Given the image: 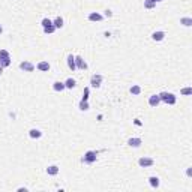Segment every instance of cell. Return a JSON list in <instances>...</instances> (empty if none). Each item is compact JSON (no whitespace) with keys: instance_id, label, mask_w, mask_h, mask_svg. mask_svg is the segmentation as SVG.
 <instances>
[{"instance_id":"obj_1","label":"cell","mask_w":192,"mask_h":192,"mask_svg":"<svg viewBox=\"0 0 192 192\" xmlns=\"http://www.w3.org/2000/svg\"><path fill=\"white\" fill-rule=\"evenodd\" d=\"M159 98H161V101H162V102L168 104V105H174L176 101H177L176 96H174L173 93H168V92H164V93H161Z\"/></svg>"},{"instance_id":"obj_2","label":"cell","mask_w":192,"mask_h":192,"mask_svg":"<svg viewBox=\"0 0 192 192\" xmlns=\"http://www.w3.org/2000/svg\"><path fill=\"white\" fill-rule=\"evenodd\" d=\"M96 158H98V153H96V152H93V150H89L87 153L84 155V158H83V162H86V164H93V162H96Z\"/></svg>"},{"instance_id":"obj_3","label":"cell","mask_w":192,"mask_h":192,"mask_svg":"<svg viewBox=\"0 0 192 192\" xmlns=\"http://www.w3.org/2000/svg\"><path fill=\"white\" fill-rule=\"evenodd\" d=\"M101 83H102V75H92V78H90L92 87H95V89L101 87Z\"/></svg>"},{"instance_id":"obj_4","label":"cell","mask_w":192,"mask_h":192,"mask_svg":"<svg viewBox=\"0 0 192 192\" xmlns=\"http://www.w3.org/2000/svg\"><path fill=\"white\" fill-rule=\"evenodd\" d=\"M20 69L24 71V72H33L35 71V65L30 63V62H21L20 63Z\"/></svg>"},{"instance_id":"obj_5","label":"cell","mask_w":192,"mask_h":192,"mask_svg":"<svg viewBox=\"0 0 192 192\" xmlns=\"http://www.w3.org/2000/svg\"><path fill=\"white\" fill-rule=\"evenodd\" d=\"M138 164H140V167L147 168V167H152V165L155 164V161L152 159V158H141V159L138 161Z\"/></svg>"},{"instance_id":"obj_6","label":"cell","mask_w":192,"mask_h":192,"mask_svg":"<svg viewBox=\"0 0 192 192\" xmlns=\"http://www.w3.org/2000/svg\"><path fill=\"white\" fill-rule=\"evenodd\" d=\"M75 66L78 69H87V63H86L84 60H83V57H80V56H75Z\"/></svg>"},{"instance_id":"obj_7","label":"cell","mask_w":192,"mask_h":192,"mask_svg":"<svg viewBox=\"0 0 192 192\" xmlns=\"http://www.w3.org/2000/svg\"><path fill=\"white\" fill-rule=\"evenodd\" d=\"M159 102H161L159 95H152V96L149 98V105H150V107H158V105H159Z\"/></svg>"},{"instance_id":"obj_8","label":"cell","mask_w":192,"mask_h":192,"mask_svg":"<svg viewBox=\"0 0 192 192\" xmlns=\"http://www.w3.org/2000/svg\"><path fill=\"white\" fill-rule=\"evenodd\" d=\"M36 68L39 71H42V72H47V71H50V63L48 62H39L36 65Z\"/></svg>"},{"instance_id":"obj_9","label":"cell","mask_w":192,"mask_h":192,"mask_svg":"<svg viewBox=\"0 0 192 192\" xmlns=\"http://www.w3.org/2000/svg\"><path fill=\"white\" fill-rule=\"evenodd\" d=\"M141 138H129V141H128V144L131 146V147H140L141 146Z\"/></svg>"},{"instance_id":"obj_10","label":"cell","mask_w":192,"mask_h":192,"mask_svg":"<svg viewBox=\"0 0 192 192\" xmlns=\"http://www.w3.org/2000/svg\"><path fill=\"white\" fill-rule=\"evenodd\" d=\"M68 66H69L71 71H75L77 69V66H75V56H72V54L68 56Z\"/></svg>"},{"instance_id":"obj_11","label":"cell","mask_w":192,"mask_h":192,"mask_svg":"<svg viewBox=\"0 0 192 192\" xmlns=\"http://www.w3.org/2000/svg\"><path fill=\"white\" fill-rule=\"evenodd\" d=\"M152 38H153V41H158V42H159V41H164V38H165V33L164 32H155L153 33V35H152Z\"/></svg>"},{"instance_id":"obj_12","label":"cell","mask_w":192,"mask_h":192,"mask_svg":"<svg viewBox=\"0 0 192 192\" xmlns=\"http://www.w3.org/2000/svg\"><path fill=\"white\" fill-rule=\"evenodd\" d=\"M102 15L101 14H98V12H92V14L89 15V20L90 21H102Z\"/></svg>"},{"instance_id":"obj_13","label":"cell","mask_w":192,"mask_h":192,"mask_svg":"<svg viewBox=\"0 0 192 192\" xmlns=\"http://www.w3.org/2000/svg\"><path fill=\"white\" fill-rule=\"evenodd\" d=\"M11 65V56L9 57H0V66L2 68H8Z\"/></svg>"},{"instance_id":"obj_14","label":"cell","mask_w":192,"mask_h":192,"mask_svg":"<svg viewBox=\"0 0 192 192\" xmlns=\"http://www.w3.org/2000/svg\"><path fill=\"white\" fill-rule=\"evenodd\" d=\"M53 89H54L56 92H63L66 87H65V83H60V81H56L54 84H53Z\"/></svg>"},{"instance_id":"obj_15","label":"cell","mask_w":192,"mask_h":192,"mask_svg":"<svg viewBox=\"0 0 192 192\" xmlns=\"http://www.w3.org/2000/svg\"><path fill=\"white\" fill-rule=\"evenodd\" d=\"M47 173L50 176H56L59 173V167H57V165H50V167L47 168Z\"/></svg>"},{"instance_id":"obj_16","label":"cell","mask_w":192,"mask_h":192,"mask_svg":"<svg viewBox=\"0 0 192 192\" xmlns=\"http://www.w3.org/2000/svg\"><path fill=\"white\" fill-rule=\"evenodd\" d=\"M29 135H30V138H41L42 137V132L39 131V129H32L29 132Z\"/></svg>"},{"instance_id":"obj_17","label":"cell","mask_w":192,"mask_h":192,"mask_svg":"<svg viewBox=\"0 0 192 192\" xmlns=\"http://www.w3.org/2000/svg\"><path fill=\"white\" fill-rule=\"evenodd\" d=\"M75 84H77V83H75L74 78H68V80L65 81V87H66V89H74Z\"/></svg>"},{"instance_id":"obj_18","label":"cell","mask_w":192,"mask_h":192,"mask_svg":"<svg viewBox=\"0 0 192 192\" xmlns=\"http://www.w3.org/2000/svg\"><path fill=\"white\" fill-rule=\"evenodd\" d=\"M149 182H150V186H152V188H158V186H159V179L155 177V176H152V177L149 179Z\"/></svg>"},{"instance_id":"obj_19","label":"cell","mask_w":192,"mask_h":192,"mask_svg":"<svg viewBox=\"0 0 192 192\" xmlns=\"http://www.w3.org/2000/svg\"><path fill=\"white\" fill-rule=\"evenodd\" d=\"M53 24H54L56 29H62V27H63V18H62V17H57Z\"/></svg>"},{"instance_id":"obj_20","label":"cell","mask_w":192,"mask_h":192,"mask_svg":"<svg viewBox=\"0 0 192 192\" xmlns=\"http://www.w3.org/2000/svg\"><path fill=\"white\" fill-rule=\"evenodd\" d=\"M156 3L153 2V0H144V8L146 9H152V8H155Z\"/></svg>"},{"instance_id":"obj_21","label":"cell","mask_w":192,"mask_h":192,"mask_svg":"<svg viewBox=\"0 0 192 192\" xmlns=\"http://www.w3.org/2000/svg\"><path fill=\"white\" fill-rule=\"evenodd\" d=\"M180 23H182L183 26H186V27H189V26H192V18L185 17V18H182V20H180Z\"/></svg>"},{"instance_id":"obj_22","label":"cell","mask_w":192,"mask_h":192,"mask_svg":"<svg viewBox=\"0 0 192 192\" xmlns=\"http://www.w3.org/2000/svg\"><path fill=\"white\" fill-rule=\"evenodd\" d=\"M131 93L132 95H140L141 93V87H140V86H132V87H131Z\"/></svg>"},{"instance_id":"obj_23","label":"cell","mask_w":192,"mask_h":192,"mask_svg":"<svg viewBox=\"0 0 192 192\" xmlns=\"http://www.w3.org/2000/svg\"><path fill=\"white\" fill-rule=\"evenodd\" d=\"M54 30H56L54 24H50V26H47V27H44V32L45 33H54Z\"/></svg>"},{"instance_id":"obj_24","label":"cell","mask_w":192,"mask_h":192,"mask_svg":"<svg viewBox=\"0 0 192 192\" xmlns=\"http://www.w3.org/2000/svg\"><path fill=\"white\" fill-rule=\"evenodd\" d=\"M80 110H81V111H87V110H89L87 101H81V102H80Z\"/></svg>"},{"instance_id":"obj_25","label":"cell","mask_w":192,"mask_h":192,"mask_svg":"<svg viewBox=\"0 0 192 192\" xmlns=\"http://www.w3.org/2000/svg\"><path fill=\"white\" fill-rule=\"evenodd\" d=\"M180 93H182V95H185V96H189V95L192 93V89H191V87H185V89H182V90H180Z\"/></svg>"},{"instance_id":"obj_26","label":"cell","mask_w":192,"mask_h":192,"mask_svg":"<svg viewBox=\"0 0 192 192\" xmlns=\"http://www.w3.org/2000/svg\"><path fill=\"white\" fill-rule=\"evenodd\" d=\"M42 27H47V26H50V24H53V21H51V20H48V18H44L42 20Z\"/></svg>"},{"instance_id":"obj_27","label":"cell","mask_w":192,"mask_h":192,"mask_svg":"<svg viewBox=\"0 0 192 192\" xmlns=\"http://www.w3.org/2000/svg\"><path fill=\"white\" fill-rule=\"evenodd\" d=\"M87 99H89V87H86V89H84V93H83V99H81V101H87Z\"/></svg>"},{"instance_id":"obj_28","label":"cell","mask_w":192,"mask_h":192,"mask_svg":"<svg viewBox=\"0 0 192 192\" xmlns=\"http://www.w3.org/2000/svg\"><path fill=\"white\" fill-rule=\"evenodd\" d=\"M0 57H9V53L6 50H0Z\"/></svg>"},{"instance_id":"obj_29","label":"cell","mask_w":192,"mask_h":192,"mask_svg":"<svg viewBox=\"0 0 192 192\" xmlns=\"http://www.w3.org/2000/svg\"><path fill=\"white\" fill-rule=\"evenodd\" d=\"M135 125H137V126H141V122H140V120H138V119H137V120H135Z\"/></svg>"},{"instance_id":"obj_30","label":"cell","mask_w":192,"mask_h":192,"mask_svg":"<svg viewBox=\"0 0 192 192\" xmlns=\"http://www.w3.org/2000/svg\"><path fill=\"white\" fill-rule=\"evenodd\" d=\"M2 72H3V68H2V66H0V75H2Z\"/></svg>"},{"instance_id":"obj_31","label":"cell","mask_w":192,"mask_h":192,"mask_svg":"<svg viewBox=\"0 0 192 192\" xmlns=\"http://www.w3.org/2000/svg\"><path fill=\"white\" fill-rule=\"evenodd\" d=\"M153 2H155V3H156V2H162V0H153Z\"/></svg>"},{"instance_id":"obj_32","label":"cell","mask_w":192,"mask_h":192,"mask_svg":"<svg viewBox=\"0 0 192 192\" xmlns=\"http://www.w3.org/2000/svg\"><path fill=\"white\" fill-rule=\"evenodd\" d=\"M2 30H3V29H2V26H0V33H2Z\"/></svg>"}]
</instances>
